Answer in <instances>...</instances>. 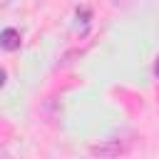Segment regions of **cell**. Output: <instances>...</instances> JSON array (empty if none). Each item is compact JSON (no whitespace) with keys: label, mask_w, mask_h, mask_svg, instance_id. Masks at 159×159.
<instances>
[{"label":"cell","mask_w":159,"mask_h":159,"mask_svg":"<svg viewBox=\"0 0 159 159\" xmlns=\"http://www.w3.org/2000/svg\"><path fill=\"white\" fill-rule=\"evenodd\" d=\"M20 32L15 30V27H5V30H0V47L2 50H7V52H15V50H20Z\"/></svg>","instance_id":"cell-1"},{"label":"cell","mask_w":159,"mask_h":159,"mask_svg":"<svg viewBox=\"0 0 159 159\" xmlns=\"http://www.w3.org/2000/svg\"><path fill=\"white\" fill-rule=\"evenodd\" d=\"M89 152H92L94 157H102V159H112V157H117V154L122 152V144H119V142H107V144H94V147H89Z\"/></svg>","instance_id":"cell-2"},{"label":"cell","mask_w":159,"mask_h":159,"mask_svg":"<svg viewBox=\"0 0 159 159\" xmlns=\"http://www.w3.org/2000/svg\"><path fill=\"white\" fill-rule=\"evenodd\" d=\"M5 80H7V75H5V70H2V67H0V89H2V87H5Z\"/></svg>","instance_id":"cell-3"},{"label":"cell","mask_w":159,"mask_h":159,"mask_svg":"<svg viewBox=\"0 0 159 159\" xmlns=\"http://www.w3.org/2000/svg\"><path fill=\"white\" fill-rule=\"evenodd\" d=\"M7 2H10V0H0V5H7Z\"/></svg>","instance_id":"cell-4"}]
</instances>
